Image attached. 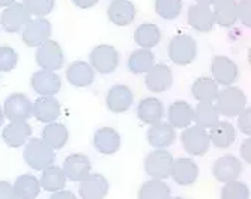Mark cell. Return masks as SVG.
Listing matches in <instances>:
<instances>
[{"instance_id": "9c48e42d", "label": "cell", "mask_w": 251, "mask_h": 199, "mask_svg": "<svg viewBox=\"0 0 251 199\" xmlns=\"http://www.w3.org/2000/svg\"><path fill=\"white\" fill-rule=\"evenodd\" d=\"M5 118L12 121H27L33 115V104L27 95L21 92L11 94L3 104Z\"/></svg>"}, {"instance_id": "d590c367", "label": "cell", "mask_w": 251, "mask_h": 199, "mask_svg": "<svg viewBox=\"0 0 251 199\" xmlns=\"http://www.w3.org/2000/svg\"><path fill=\"white\" fill-rule=\"evenodd\" d=\"M193 121L196 122V125L201 127V128H211L215 122L220 121V114L218 109L214 103H199L194 109V116Z\"/></svg>"}, {"instance_id": "9a60e30c", "label": "cell", "mask_w": 251, "mask_h": 199, "mask_svg": "<svg viewBox=\"0 0 251 199\" xmlns=\"http://www.w3.org/2000/svg\"><path fill=\"white\" fill-rule=\"evenodd\" d=\"M134 103V94L131 87L126 85H115L111 86L107 97H105V104L107 109L113 114H124L132 106Z\"/></svg>"}, {"instance_id": "ee69618b", "label": "cell", "mask_w": 251, "mask_h": 199, "mask_svg": "<svg viewBox=\"0 0 251 199\" xmlns=\"http://www.w3.org/2000/svg\"><path fill=\"white\" fill-rule=\"evenodd\" d=\"M0 199H18L14 186L8 181H0Z\"/></svg>"}, {"instance_id": "4316f807", "label": "cell", "mask_w": 251, "mask_h": 199, "mask_svg": "<svg viewBox=\"0 0 251 199\" xmlns=\"http://www.w3.org/2000/svg\"><path fill=\"white\" fill-rule=\"evenodd\" d=\"M194 109L187 101H175L169 107V124L173 128H187L190 124H193Z\"/></svg>"}, {"instance_id": "5b68a950", "label": "cell", "mask_w": 251, "mask_h": 199, "mask_svg": "<svg viewBox=\"0 0 251 199\" xmlns=\"http://www.w3.org/2000/svg\"><path fill=\"white\" fill-rule=\"evenodd\" d=\"M173 156L166 149H153L145 159V171L155 180H166L170 176L173 166Z\"/></svg>"}, {"instance_id": "c3c4849f", "label": "cell", "mask_w": 251, "mask_h": 199, "mask_svg": "<svg viewBox=\"0 0 251 199\" xmlns=\"http://www.w3.org/2000/svg\"><path fill=\"white\" fill-rule=\"evenodd\" d=\"M15 2H17V0H0V8H8Z\"/></svg>"}, {"instance_id": "83f0119b", "label": "cell", "mask_w": 251, "mask_h": 199, "mask_svg": "<svg viewBox=\"0 0 251 199\" xmlns=\"http://www.w3.org/2000/svg\"><path fill=\"white\" fill-rule=\"evenodd\" d=\"M209 130L211 131L208 133V135H209L211 143L214 146L220 148V149L232 146L235 139H236V130H235V127L230 122L218 121Z\"/></svg>"}, {"instance_id": "e575fe53", "label": "cell", "mask_w": 251, "mask_h": 199, "mask_svg": "<svg viewBox=\"0 0 251 199\" xmlns=\"http://www.w3.org/2000/svg\"><path fill=\"white\" fill-rule=\"evenodd\" d=\"M14 190L18 199H35L41 192V184L35 175L25 173L15 180Z\"/></svg>"}, {"instance_id": "1f68e13d", "label": "cell", "mask_w": 251, "mask_h": 199, "mask_svg": "<svg viewBox=\"0 0 251 199\" xmlns=\"http://www.w3.org/2000/svg\"><path fill=\"white\" fill-rule=\"evenodd\" d=\"M191 92L199 103H214L218 95V85L211 77H199L191 86Z\"/></svg>"}, {"instance_id": "484cf974", "label": "cell", "mask_w": 251, "mask_h": 199, "mask_svg": "<svg viewBox=\"0 0 251 199\" xmlns=\"http://www.w3.org/2000/svg\"><path fill=\"white\" fill-rule=\"evenodd\" d=\"M137 116L145 124L153 125L159 122L164 116V104L159 101L158 98L148 97L143 98L139 106H137Z\"/></svg>"}, {"instance_id": "d6986e66", "label": "cell", "mask_w": 251, "mask_h": 199, "mask_svg": "<svg viewBox=\"0 0 251 199\" xmlns=\"http://www.w3.org/2000/svg\"><path fill=\"white\" fill-rule=\"evenodd\" d=\"M66 80L75 87H87L95 82V70L84 60H74L66 68Z\"/></svg>"}, {"instance_id": "52a82bcc", "label": "cell", "mask_w": 251, "mask_h": 199, "mask_svg": "<svg viewBox=\"0 0 251 199\" xmlns=\"http://www.w3.org/2000/svg\"><path fill=\"white\" fill-rule=\"evenodd\" d=\"M89 63L92 65V68L101 74H110L116 71L119 65V53L118 50L108 46V44H101L97 46L89 55Z\"/></svg>"}, {"instance_id": "603a6c76", "label": "cell", "mask_w": 251, "mask_h": 199, "mask_svg": "<svg viewBox=\"0 0 251 199\" xmlns=\"http://www.w3.org/2000/svg\"><path fill=\"white\" fill-rule=\"evenodd\" d=\"M176 139V128H173L169 122L159 121L149 127L148 130V142L152 148L164 149L169 148Z\"/></svg>"}, {"instance_id": "f1b7e54d", "label": "cell", "mask_w": 251, "mask_h": 199, "mask_svg": "<svg viewBox=\"0 0 251 199\" xmlns=\"http://www.w3.org/2000/svg\"><path fill=\"white\" fill-rule=\"evenodd\" d=\"M41 139L53 149H62L68 143V139H70V131H68L65 124L54 121L42 128Z\"/></svg>"}, {"instance_id": "7dc6e473", "label": "cell", "mask_w": 251, "mask_h": 199, "mask_svg": "<svg viewBox=\"0 0 251 199\" xmlns=\"http://www.w3.org/2000/svg\"><path fill=\"white\" fill-rule=\"evenodd\" d=\"M73 3L80 9H89L94 8L98 3V0H73Z\"/></svg>"}, {"instance_id": "7bdbcfd3", "label": "cell", "mask_w": 251, "mask_h": 199, "mask_svg": "<svg viewBox=\"0 0 251 199\" xmlns=\"http://www.w3.org/2000/svg\"><path fill=\"white\" fill-rule=\"evenodd\" d=\"M238 128L247 136L251 135V107H245L238 115Z\"/></svg>"}, {"instance_id": "d6a6232c", "label": "cell", "mask_w": 251, "mask_h": 199, "mask_svg": "<svg viewBox=\"0 0 251 199\" xmlns=\"http://www.w3.org/2000/svg\"><path fill=\"white\" fill-rule=\"evenodd\" d=\"M155 65V56L148 49L134 50L128 57V70L132 74H146Z\"/></svg>"}, {"instance_id": "f35d334b", "label": "cell", "mask_w": 251, "mask_h": 199, "mask_svg": "<svg viewBox=\"0 0 251 199\" xmlns=\"http://www.w3.org/2000/svg\"><path fill=\"white\" fill-rule=\"evenodd\" d=\"M221 199H250V189L245 183L238 180L224 183L221 189Z\"/></svg>"}, {"instance_id": "f6af8a7d", "label": "cell", "mask_w": 251, "mask_h": 199, "mask_svg": "<svg viewBox=\"0 0 251 199\" xmlns=\"http://www.w3.org/2000/svg\"><path fill=\"white\" fill-rule=\"evenodd\" d=\"M241 157L245 163L251 165V139H250V136L241 145Z\"/></svg>"}, {"instance_id": "4dcf8cb0", "label": "cell", "mask_w": 251, "mask_h": 199, "mask_svg": "<svg viewBox=\"0 0 251 199\" xmlns=\"http://www.w3.org/2000/svg\"><path fill=\"white\" fill-rule=\"evenodd\" d=\"M161 41V30L153 23H143L134 30V42L140 49L151 50Z\"/></svg>"}, {"instance_id": "8d00e7d4", "label": "cell", "mask_w": 251, "mask_h": 199, "mask_svg": "<svg viewBox=\"0 0 251 199\" xmlns=\"http://www.w3.org/2000/svg\"><path fill=\"white\" fill-rule=\"evenodd\" d=\"M170 187L164 180H149L139 189V199H169Z\"/></svg>"}, {"instance_id": "e0dca14e", "label": "cell", "mask_w": 251, "mask_h": 199, "mask_svg": "<svg viewBox=\"0 0 251 199\" xmlns=\"http://www.w3.org/2000/svg\"><path fill=\"white\" fill-rule=\"evenodd\" d=\"M108 180L101 173L90 172L80 181L78 193L81 199H105L108 195Z\"/></svg>"}, {"instance_id": "30bf717a", "label": "cell", "mask_w": 251, "mask_h": 199, "mask_svg": "<svg viewBox=\"0 0 251 199\" xmlns=\"http://www.w3.org/2000/svg\"><path fill=\"white\" fill-rule=\"evenodd\" d=\"M211 73L217 85L232 86L239 79L238 65L227 56H214L211 60Z\"/></svg>"}, {"instance_id": "ba28073f", "label": "cell", "mask_w": 251, "mask_h": 199, "mask_svg": "<svg viewBox=\"0 0 251 199\" xmlns=\"http://www.w3.org/2000/svg\"><path fill=\"white\" fill-rule=\"evenodd\" d=\"M35 60L41 66V70H49V71L60 70L65 62L63 50L60 47V44L53 39H49L47 42H44L36 50Z\"/></svg>"}, {"instance_id": "ac0fdd59", "label": "cell", "mask_w": 251, "mask_h": 199, "mask_svg": "<svg viewBox=\"0 0 251 199\" xmlns=\"http://www.w3.org/2000/svg\"><path fill=\"white\" fill-rule=\"evenodd\" d=\"M242 173V163L235 156H223L215 160L212 166V175L220 183H229L238 180V176Z\"/></svg>"}, {"instance_id": "7c38bea8", "label": "cell", "mask_w": 251, "mask_h": 199, "mask_svg": "<svg viewBox=\"0 0 251 199\" xmlns=\"http://www.w3.org/2000/svg\"><path fill=\"white\" fill-rule=\"evenodd\" d=\"M145 85L153 94H161L170 89L173 85V73L170 70V66L166 63H155L152 66V70L146 73Z\"/></svg>"}, {"instance_id": "8992f818", "label": "cell", "mask_w": 251, "mask_h": 199, "mask_svg": "<svg viewBox=\"0 0 251 199\" xmlns=\"http://www.w3.org/2000/svg\"><path fill=\"white\" fill-rule=\"evenodd\" d=\"M51 38V23L45 17L32 18L21 30V39L27 47H39Z\"/></svg>"}, {"instance_id": "816d5d0a", "label": "cell", "mask_w": 251, "mask_h": 199, "mask_svg": "<svg viewBox=\"0 0 251 199\" xmlns=\"http://www.w3.org/2000/svg\"><path fill=\"white\" fill-rule=\"evenodd\" d=\"M169 199H184V198H179V196H176V198H169Z\"/></svg>"}, {"instance_id": "7a4b0ae2", "label": "cell", "mask_w": 251, "mask_h": 199, "mask_svg": "<svg viewBox=\"0 0 251 199\" xmlns=\"http://www.w3.org/2000/svg\"><path fill=\"white\" fill-rule=\"evenodd\" d=\"M215 106L218 114L227 118H236L242 110L247 107V97L236 86H226L215 98Z\"/></svg>"}, {"instance_id": "d4e9b609", "label": "cell", "mask_w": 251, "mask_h": 199, "mask_svg": "<svg viewBox=\"0 0 251 199\" xmlns=\"http://www.w3.org/2000/svg\"><path fill=\"white\" fill-rule=\"evenodd\" d=\"M33 116L44 124L57 121L60 116V103L54 97L36 98L33 103Z\"/></svg>"}, {"instance_id": "74e56055", "label": "cell", "mask_w": 251, "mask_h": 199, "mask_svg": "<svg viewBox=\"0 0 251 199\" xmlns=\"http://www.w3.org/2000/svg\"><path fill=\"white\" fill-rule=\"evenodd\" d=\"M155 12L164 20H175L182 12V0H155Z\"/></svg>"}, {"instance_id": "ab89813d", "label": "cell", "mask_w": 251, "mask_h": 199, "mask_svg": "<svg viewBox=\"0 0 251 199\" xmlns=\"http://www.w3.org/2000/svg\"><path fill=\"white\" fill-rule=\"evenodd\" d=\"M56 0H23V5L30 15L45 17L49 15L54 8Z\"/></svg>"}, {"instance_id": "4fadbf2b", "label": "cell", "mask_w": 251, "mask_h": 199, "mask_svg": "<svg viewBox=\"0 0 251 199\" xmlns=\"http://www.w3.org/2000/svg\"><path fill=\"white\" fill-rule=\"evenodd\" d=\"M30 85L33 91L38 92L41 97H54L62 87V80L56 71L39 70L33 73L30 79Z\"/></svg>"}, {"instance_id": "44dd1931", "label": "cell", "mask_w": 251, "mask_h": 199, "mask_svg": "<svg viewBox=\"0 0 251 199\" xmlns=\"http://www.w3.org/2000/svg\"><path fill=\"white\" fill-rule=\"evenodd\" d=\"M137 9L129 0H113L107 9V17L113 25L116 26H128L135 20Z\"/></svg>"}, {"instance_id": "5bb4252c", "label": "cell", "mask_w": 251, "mask_h": 199, "mask_svg": "<svg viewBox=\"0 0 251 199\" xmlns=\"http://www.w3.org/2000/svg\"><path fill=\"white\" fill-rule=\"evenodd\" d=\"M62 171L65 172L66 180L80 183L83 178H86V176L90 173V171H92V163H90L86 154L75 152L65 159Z\"/></svg>"}, {"instance_id": "836d02e7", "label": "cell", "mask_w": 251, "mask_h": 199, "mask_svg": "<svg viewBox=\"0 0 251 199\" xmlns=\"http://www.w3.org/2000/svg\"><path fill=\"white\" fill-rule=\"evenodd\" d=\"M39 184H41V187L44 190H47V192H59V190H63L65 186H66L65 172L62 171V168L54 166V165L45 168L42 171Z\"/></svg>"}, {"instance_id": "2e32d148", "label": "cell", "mask_w": 251, "mask_h": 199, "mask_svg": "<svg viewBox=\"0 0 251 199\" xmlns=\"http://www.w3.org/2000/svg\"><path fill=\"white\" fill-rule=\"evenodd\" d=\"M187 21L194 30L200 33H208L215 26L212 8L206 5H200V3H194L188 8Z\"/></svg>"}, {"instance_id": "bcb514c9", "label": "cell", "mask_w": 251, "mask_h": 199, "mask_svg": "<svg viewBox=\"0 0 251 199\" xmlns=\"http://www.w3.org/2000/svg\"><path fill=\"white\" fill-rule=\"evenodd\" d=\"M50 199H77V196L73 192L59 190V192H53V195L50 196Z\"/></svg>"}, {"instance_id": "ffe728a7", "label": "cell", "mask_w": 251, "mask_h": 199, "mask_svg": "<svg viewBox=\"0 0 251 199\" xmlns=\"http://www.w3.org/2000/svg\"><path fill=\"white\" fill-rule=\"evenodd\" d=\"M170 176L179 186H191L199 178V166L191 159L180 157L177 160H173Z\"/></svg>"}, {"instance_id": "f907efd6", "label": "cell", "mask_w": 251, "mask_h": 199, "mask_svg": "<svg viewBox=\"0 0 251 199\" xmlns=\"http://www.w3.org/2000/svg\"><path fill=\"white\" fill-rule=\"evenodd\" d=\"M3 122H5V114H3V109L0 107V127L3 125Z\"/></svg>"}, {"instance_id": "f5cc1de1", "label": "cell", "mask_w": 251, "mask_h": 199, "mask_svg": "<svg viewBox=\"0 0 251 199\" xmlns=\"http://www.w3.org/2000/svg\"><path fill=\"white\" fill-rule=\"evenodd\" d=\"M111 2H113V0H111Z\"/></svg>"}, {"instance_id": "681fc988", "label": "cell", "mask_w": 251, "mask_h": 199, "mask_svg": "<svg viewBox=\"0 0 251 199\" xmlns=\"http://www.w3.org/2000/svg\"><path fill=\"white\" fill-rule=\"evenodd\" d=\"M217 2V0H196V3H200V5H206V6H211Z\"/></svg>"}, {"instance_id": "7402d4cb", "label": "cell", "mask_w": 251, "mask_h": 199, "mask_svg": "<svg viewBox=\"0 0 251 199\" xmlns=\"http://www.w3.org/2000/svg\"><path fill=\"white\" fill-rule=\"evenodd\" d=\"M94 146L98 152L104 154V156H111V154L118 152L121 148V135L116 128L102 127L95 133Z\"/></svg>"}, {"instance_id": "6da1fadb", "label": "cell", "mask_w": 251, "mask_h": 199, "mask_svg": "<svg viewBox=\"0 0 251 199\" xmlns=\"http://www.w3.org/2000/svg\"><path fill=\"white\" fill-rule=\"evenodd\" d=\"M23 159L26 165L35 171H44L54 162V149L49 146L42 139L32 138L26 142L25 151H23Z\"/></svg>"}, {"instance_id": "60d3db41", "label": "cell", "mask_w": 251, "mask_h": 199, "mask_svg": "<svg viewBox=\"0 0 251 199\" xmlns=\"http://www.w3.org/2000/svg\"><path fill=\"white\" fill-rule=\"evenodd\" d=\"M18 63L17 52L9 46H0V73L12 71Z\"/></svg>"}, {"instance_id": "cb8c5ba5", "label": "cell", "mask_w": 251, "mask_h": 199, "mask_svg": "<svg viewBox=\"0 0 251 199\" xmlns=\"http://www.w3.org/2000/svg\"><path fill=\"white\" fill-rule=\"evenodd\" d=\"M30 136H32V127L26 121H12L2 131L3 142L9 148L23 146L29 141Z\"/></svg>"}, {"instance_id": "b9f144b4", "label": "cell", "mask_w": 251, "mask_h": 199, "mask_svg": "<svg viewBox=\"0 0 251 199\" xmlns=\"http://www.w3.org/2000/svg\"><path fill=\"white\" fill-rule=\"evenodd\" d=\"M236 14L238 20L245 28L251 26V0H239L236 2Z\"/></svg>"}, {"instance_id": "f546056e", "label": "cell", "mask_w": 251, "mask_h": 199, "mask_svg": "<svg viewBox=\"0 0 251 199\" xmlns=\"http://www.w3.org/2000/svg\"><path fill=\"white\" fill-rule=\"evenodd\" d=\"M212 12L215 25L221 28H232L238 20L236 0H217Z\"/></svg>"}, {"instance_id": "8fae6325", "label": "cell", "mask_w": 251, "mask_h": 199, "mask_svg": "<svg viewBox=\"0 0 251 199\" xmlns=\"http://www.w3.org/2000/svg\"><path fill=\"white\" fill-rule=\"evenodd\" d=\"M32 20V15L27 12L23 3H12L11 6L5 8L2 15H0V25L8 33H17L23 30L29 21Z\"/></svg>"}, {"instance_id": "3957f363", "label": "cell", "mask_w": 251, "mask_h": 199, "mask_svg": "<svg viewBox=\"0 0 251 199\" xmlns=\"http://www.w3.org/2000/svg\"><path fill=\"white\" fill-rule=\"evenodd\" d=\"M169 57L173 63L187 66L197 57V42L193 36L179 33L169 42Z\"/></svg>"}, {"instance_id": "277c9868", "label": "cell", "mask_w": 251, "mask_h": 199, "mask_svg": "<svg viewBox=\"0 0 251 199\" xmlns=\"http://www.w3.org/2000/svg\"><path fill=\"white\" fill-rule=\"evenodd\" d=\"M180 142L184 145V149L196 157L204 156L211 148V141L206 128H201L199 125H190L184 128L180 135Z\"/></svg>"}]
</instances>
